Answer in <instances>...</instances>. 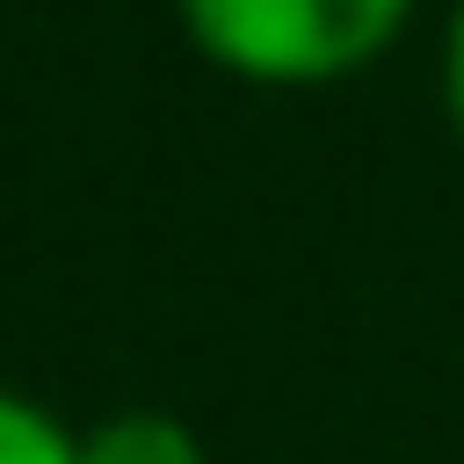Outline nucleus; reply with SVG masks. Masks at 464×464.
<instances>
[{"instance_id":"4","label":"nucleus","mask_w":464,"mask_h":464,"mask_svg":"<svg viewBox=\"0 0 464 464\" xmlns=\"http://www.w3.org/2000/svg\"><path fill=\"white\" fill-rule=\"evenodd\" d=\"M439 121L464 147V0H448V17H439Z\"/></svg>"},{"instance_id":"2","label":"nucleus","mask_w":464,"mask_h":464,"mask_svg":"<svg viewBox=\"0 0 464 464\" xmlns=\"http://www.w3.org/2000/svg\"><path fill=\"white\" fill-rule=\"evenodd\" d=\"M78 464H216L198 421L172 404H112V413L78 421Z\"/></svg>"},{"instance_id":"1","label":"nucleus","mask_w":464,"mask_h":464,"mask_svg":"<svg viewBox=\"0 0 464 464\" xmlns=\"http://www.w3.org/2000/svg\"><path fill=\"white\" fill-rule=\"evenodd\" d=\"M421 0H172V26L216 78L258 95H327L396 61Z\"/></svg>"},{"instance_id":"3","label":"nucleus","mask_w":464,"mask_h":464,"mask_svg":"<svg viewBox=\"0 0 464 464\" xmlns=\"http://www.w3.org/2000/svg\"><path fill=\"white\" fill-rule=\"evenodd\" d=\"M0 464H78V421L0 379Z\"/></svg>"}]
</instances>
